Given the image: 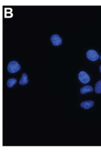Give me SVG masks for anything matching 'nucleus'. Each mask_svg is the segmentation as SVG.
Returning a JSON list of instances; mask_svg holds the SVG:
<instances>
[{"label":"nucleus","mask_w":101,"mask_h":152,"mask_svg":"<svg viewBox=\"0 0 101 152\" xmlns=\"http://www.w3.org/2000/svg\"><path fill=\"white\" fill-rule=\"evenodd\" d=\"M94 105V102L92 100H89V101H85L83 102L80 105L81 107L86 109H88L89 108H91V107H92Z\"/></svg>","instance_id":"39448f33"},{"label":"nucleus","mask_w":101,"mask_h":152,"mask_svg":"<svg viewBox=\"0 0 101 152\" xmlns=\"http://www.w3.org/2000/svg\"><path fill=\"white\" fill-rule=\"evenodd\" d=\"M28 79H27V76L26 74L23 73L22 74L21 78L20 81V84L21 85H25L28 83Z\"/></svg>","instance_id":"0eeeda50"},{"label":"nucleus","mask_w":101,"mask_h":152,"mask_svg":"<svg viewBox=\"0 0 101 152\" xmlns=\"http://www.w3.org/2000/svg\"><path fill=\"white\" fill-rule=\"evenodd\" d=\"M51 41L54 46H59L62 43V39L58 34H54L51 38Z\"/></svg>","instance_id":"20e7f679"},{"label":"nucleus","mask_w":101,"mask_h":152,"mask_svg":"<svg viewBox=\"0 0 101 152\" xmlns=\"http://www.w3.org/2000/svg\"><path fill=\"white\" fill-rule=\"evenodd\" d=\"M20 65L17 61H12L9 63L7 67L8 72L10 73H14L19 72L20 69Z\"/></svg>","instance_id":"f257e3e1"},{"label":"nucleus","mask_w":101,"mask_h":152,"mask_svg":"<svg viewBox=\"0 0 101 152\" xmlns=\"http://www.w3.org/2000/svg\"><path fill=\"white\" fill-rule=\"evenodd\" d=\"M78 79L83 84L88 83L91 80L89 76L85 72H81L78 74Z\"/></svg>","instance_id":"7ed1b4c3"},{"label":"nucleus","mask_w":101,"mask_h":152,"mask_svg":"<svg viewBox=\"0 0 101 152\" xmlns=\"http://www.w3.org/2000/svg\"><path fill=\"white\" fill-rule=\"evenodd\" d=\"M17 83V80L16 78H10L7 81V86L8 87H13L14 85H16Z\"/></svg>","instance_id":"6e6552de"},{"label":"nucleus","mask_w":101,"mask_h":152,"mask_svg":"<svg viewBox=\"0 0 101 152\" xmlns=\"http://www.w3.org/2000/svg\"><path fill=\"white\" fill-rule=\"evenodd\" d=\"M100 60H101V56H100Z\"/></svg>","instance_id":"9b49d317"},{"label":"nucleus","mask_w":101,"mask_h":152,"mask_svg":"<svg viewBox=\"0 0 101 152\" xmlns=\"http://www.w3.org/2000/svg\"><path fill=\"white\" fill-rule=\"evenodd\" d=\"M95 91L96 93H101V80H99V81L96 83L95 85Z\"/></svg>","instance_id":"1a4fd4ad"},{"label":"nucleus","mask_w":101,"mask_h":152,"mask_svg":"<svg viewBox=\"0 0 101 152\" xmlns=\"http://www.w3.org/2000/svg\"><path fill=\"white\" fill-rule=\"evenodd\" d=\"M86 56L87 57L88 59L89 60H91L92 61H95L97 60H98V58L99 57L98 52L95 51V50H89L87 52Z\"/></svg>","instance_id":"f03ea898"},{"label":"nucleus","mask_w":101,"mask_h":152,"mask_svg":"<svg viewBox=\"0 0 101 152\" xmlns=\"http://www.w3.org/2000/svg\"><path fill=\"white\" fill-rule=\"evenodd\" d=\"M93 90V89L91 86H85L81 88L80 89V93L82 94H85V93H89V92H92Z\"/></svg>","instance_id":"423d86ee"},{"label":"nucleus","mask_w":101,"mask_h":152,"mask_svg":"<svg viewBox=\"0 0 101 152\" xmlns=\"http://www.w3.org/2000/svg\"><path fill=\"white\" fill-rule=\"evenodd\" d=\"M99 69H100V73H101V65L100 66V68H99Z\"/></svg>","instance_id":"9d476101"}]
</instances>
